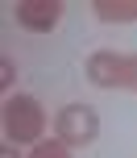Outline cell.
<instances>
[{
  "label": "cell",
  "instance_id": "cell-5",
  "mask_svg": "<svg viewBox=\"0 0 137 158\" xmlns=\"http://www.w3.org/2000/svg\"><path fill=\"white\" fill-rule=\"evenodd\" d=\"M91 13L108 25H125V21H137V0H96Z\"/></svg>",
  "mask_w": 137,
  "mask_h": 158
},
{
  "label": "cell",
  "instance_id": "cell-8",
  "mask_svg": "<svg viewBox=\"0 0 137 158\" xmlns=\"http://www.w3.org/2000/svg\"><path fill=\"white\" fill-rule=\"evenodd\" d=\"M0 158H17V146H4V150H0Z\"/></svg>",
  "mask_w": 137,
  "mask_h": 158
},
{
  "label": "cell",
  "instance_id": "cell-3",
  "mask_svg": "<svg viewBox=\"0 0 137 158\" xmlns=\"http://www.w3.org/2000/svg\"><path fill=\"white\" fill-rule=\"evenodd\" d=\"M87 79L96 87H137V54L96 50L87 58Z\"/></svg>",
  "mask_w": 137,
  "mask_h": 158
},
{
  "label": "cell",
  "instance_id": "cell-6",
  "mask_svg": "<svg viewBox=\"0 0 137 158\" xmlns=\"http://www.w3.org/2000/svg\"><path fill=\"white\" fill-rule=\"evenodd\" d=\"M29 158H71V146L58 142V137H42V142L29 150Z\"/></svg>",
  "mask_w": 137,
  "mask_h": 158
},
{
  "label": "cell",
  "instance_id": "cell-4",
  "mask_svg": "<svg viewBox=\"0 0 137 158\" xmlns=\"http://www.w3.org/2000/svg\"><path fill=\"white\" fill-rule=\"evenodd\" d=\"M13 17H17L21 29L50 33L58 21H62V0H17V4H13Z\"/></svg>",
  "mask_w": 137,
  "mask_h": 158
},
{
  "label": "cell",
  "instance_id": "cell-1",
  "mask_svg": "<svg viewBox=\"0 0 137 158\" xmlns=\"http://www.w3.org/2000/svg\"><path fill=\"white\" fill-rule=\"evenodd\" d=\"M46 133V108L33 96H8L4 100V137L13 146H38Z\"/></svg>",
  "mask_w": 137,
  "mask_h": 158
},
{
  "label": "cell",
  "instance_id": "cell-2",
  "mask_svg": "<svg viewBox=\"0 0 137 158\" xmlns=\"http://www.w3.org/2000/svg\"><path fill=\"white\" fill-rule=\"evenodd\" d=\"M54 137L66 142L71 150L91 146V142L100 137V112L91 108V104H66V108H58V117H54Z\"/></svg>",
  "mask_w": 137,
  "mask_h": 158
},
{
  "label": "cell",
  "instance_id": "cell-7",
  "mask_svg": "<svg viewBox=\"0 0 137 158\" xmlns=\"http://www.w3.org/2000/svg\"><path fill=\"white\" fill-rule=\"evenodd\" d=\"M8 83H13V63L0 58V87H8Z\"/></svg>",
  "mask_w": 137,
  "mask_h": 158
}]
</instances>
